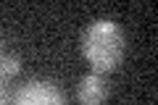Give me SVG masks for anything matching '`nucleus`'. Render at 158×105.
I'll return each mask as SVG.
<instances>
[{
  "instance_id": "nucleus-1",
  "label": "nucleus",
  "mask_w": 158,
  "mask_h": 105,
  "mask_svg": "<svg viewBox=\"0 0 158 105\" xmlns=\"http://www.w3.org/2000/svg\"><path fill=\"white\" fill-rule=\"evenodd\" d=\"M127 53V34L116 21H95L82 32V55L92 74H111Z\"/></svg>"
},
{
  "instance_id": "nucleus-2",
  "label": "nucleus",
  "mask_w": 158,
  "mask_h": 105,
  "mask_svg": "<svg viewBox=\"0 0 158 105\" xmlns=\"http://www.w3.org/2000/svg\"><path fill=\"white\" fill-rule=\"evenodd\" d=\"M11 105H66V95L53 82H29L16 92Z\"/></svg>"
},
{
  "instance_id": "nucleus-3",
  "label": "nucleus",
  "mask_w": 158,
  "mask_h": 105,
  "mask_svg": "<svg viewBox=\"0 0 158 105\" xmlns=\"http://www.w3.org/2000/svg\"><path fill=\"white\" fill-rule=\"evenodd\" d=\"M111 87H108V79L100 74H90V76H82L77 84V97L82 105H106Z\"/></svg>"
},
{
  "instance_id": "nucleus-4",
  "label": "nucleus",
  "mask_w": 158,
  "mask_h": 105,
  "mask_svg": "<svg viewBox=\"0 0 158 105\" xmlns=\"http://www.w3.org/2000/svg\"><path fill=\"white\" fill-rule=\"evenodd\" d=\"M21 71V61L13 55H0V76H16Z\"/></svg>"
},
{
  "instance_id": "nucleus-5",
  "label": "nucleus",
  "mask_w": 158,
  "mask_h": 105,
  "mask_svg": "<svg viewBox=\"0 0 158 105\" xmlns=\"http://www.w3.org/2000/svg\"><path fill=\"white\" fill-rule=\"evenodd\" d=\"M0 105H8V97H6V87L0 84Z\"/></svg>"
}]
</instances>
